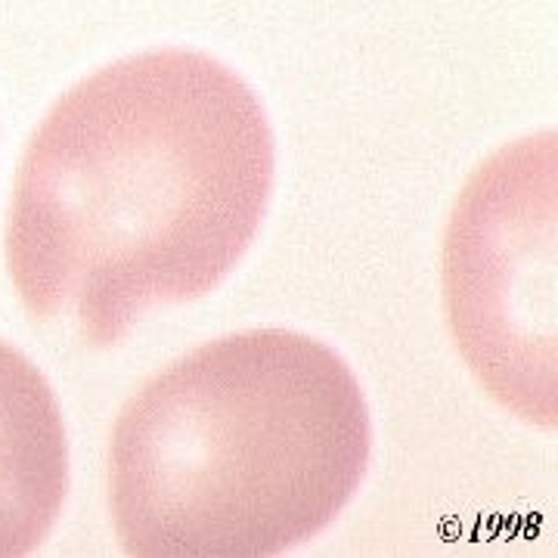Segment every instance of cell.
Here are the masks:
<instances>
[{
    "instance_id": "7a4b0ae2",
    "label": "cell",
    "mask_w": 558,
    "mask_h": 558,
    "mask_svg": "<svg viewBox=\"0 0 558 558\" xmlns=\"http://www.w3.org/2000/svg\"><path fill=\"white\" fill-rule=\"evenodd\" d=\"M373 453L351 366L292 329L208 341L124 403L109 506L140 558H270L339 519Z\"/></svg>"
},
{
    "instance_id": "3957f363",
    "label": "cell",
    "mask_w": 558,
    "mask_h": 558,
    "mask_svg": "<svg viewBox=\"0 0 558 558\" xmlns=\"http://www.w3.org/2000/svg\"><path fill=\"white\" fill-rule=\"evenodd\" d=\"M457 348L521 418L556 425V134L506 146L462 190L444 242Z\"/></svg>"
},
{
    "instance_id": "6da1fadb",
    "label": "cell",
    "mask_w": 558,
    "mask_h": 558,
    "mask_svg": "<svg viewBox=\"0 0 558 558\" xmlns=\"http://www.w3.org/2000/svg\"><path fill=\"white\" fill-rule=\"evenodd\" d=\"M274 131L245 81L196 50H149L78 81L22 156L7 267L28 314L94 348L215 292L274 193Z\"/></svg>"
},
{
    "instance_id": "277c9868",
    "label": "cell",
    "mask_w": 558,
    "mask_h": 558,
    "mask_svg": "<svg viewBox=\"0 0 558 558\" xmlns=\"http://www.w3.org/2000/svg\"><path fill=\"white\" fill-rule=\"evenodd\" d=\"M69 490L62 410L38 366L0 341V558L32 556Z\"/></svg>"
}]
</instances>
